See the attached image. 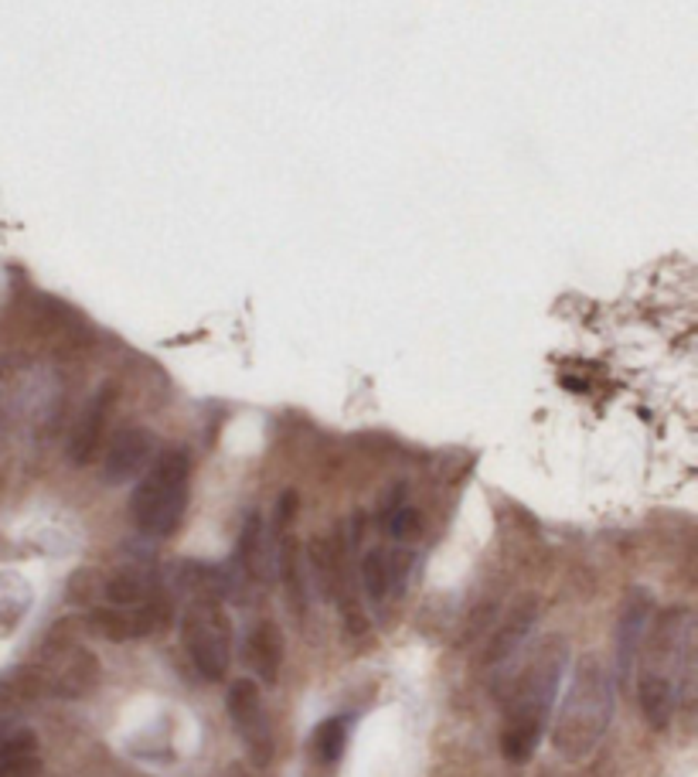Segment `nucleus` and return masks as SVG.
Segmentation results:
<instances>
[{"label": "nucleus", "instance_id": "f257e3e1", "mask_svg": "<svg viewBox=\"0 0 698 777\" xmlns=\"http://www.w3.org/2000/svg\"><path fill=\"white\" fill-rule=\"evenodd\" d=\"M637 703L650 729H665L681 699L691 693L695 672V621L688 611H665L637 648Z\"/></svg>", "mask_w": 698, "mask_h": 777}, {"label": "nucleus", "instance_id": "f03ea898", "mask_svg": "<svg viewBox=\"0 0 698 777\" xmlns=\"http://www.w3.org/2000/svg\"><path fill=\"white\" fill-rule=\"evenodd\" d=\"M569 665V645L566 637H545L535 648V655L519 672L515 685L507 693L504 709V729H501V754L511 764H525L555 709V696L563 689V675Z\"/></svg>", "mask_w": 698, "mask_h": 777}, {"label": "nucleus", "instance_id": "7ed1b4c3", "mask_svg": "<svg viewBox=\"0 0 698 777\" xmlns=\"http://www.w3.org/2000/svg\"><path fill=\"white\" fill-rule=\"evenodd\" d=\"M614 706L617 685L607 662L599 655H583L573 665L563 703H558V709H552V747L566 760H586L599 747V740L607 737Z\"/></svg>", "mask_w": 698, "mask_h": 777}, {"label": "nucleus", "instance_id": "20e7f679", "mask_svg": "<svg viewBox=\"0 0 698 777\" xmlns=\"http://www.w3.org/2000/svg\"><path fill=\"white\" fill-rule=\"evenodd\" d=\"M188 494H192L188 450L184 447L157 450L154 461L147 464V471L140 474L133 498H130V512H133L136 529L151 539L171 535L181 525L184 509H188Z\"/></svg>", "mask_w": 698, "mask_h": 777}, {"label": "nucleus", "instance_id": "39448f33", "mask_svg": "<svg viewBox=\"0 0 698 777\" xmlns=\"http://www.w3.org/2000/svg\"><path fill=\"white\" fill-rule=\"evenodd\" d=\"M181 637L202 678L222 682L232 665V624L215 593H195L181 614Z\"/></svg>", "mask_w": 698, "mask_h": 777}, {"label": "nucleus", "instance_id": "423d86ee", "mask_svg": "<svg viewBox=\"0 0 698 777\" xmlns=\"http://www.w3.org/2000/svg\"><path fill=\"white\" fill-rule=\"evenodd\" d=\"M225 709L232 719V729L239 734V740L246 744L249 757L256 767H266L273 760V726L263 706V693L256 678H236L228 685L225 696Z\"/></svg>", "mask_w": 698, "mask_h": 777}, {"label": "nucleus", "instance_id": "0eeeda50", "mask_svg": "<svg viewBox=\"0 0 698 777\" xmlns=\"http://www.w3.org/2000/svg\"><path fill=\"white\" fill-rule=\"evenodd\" d=\"M171 624V604L164 597H151L136 607H92L89 611V627L106 642H140V637L161 634Z\"/></svg>", "mask_w": 698, "mask_h": 777}, {"label": "nucleus", "instance_id": "6e6552de", "mask_svg": "<svg viewBox=\"0 0 698 777\" xmlns=\"http://www.w3.org/2000/svg\"><path fill=\"white\" fill-rule=\"evenodd\" d=\"M44 682V693H55L59 699H82L96 689L100 682V658L89 648L65 645L49 652V675L38 672Z\"/></svg>", "mask_w": 698, "mask_h": 777}, {"label": "nucleus", "instance_id": "1a4fd4ad", "mask_svg": "<svg viewBox=\"0 0 698 777\" xmlns=\"http://www.w3.org/2000/svg\"><path fill=\"white\" fill-rule=\"evenodd\" d=\"M154 437L144 427H126L120 430L106 453H103V481L106 484H126L133 478H140L147 471V464L154 461Z\"/></svg>", "mask_w": 698, "mask_h": 777}, {"label": "nucleus", "instance_id": "9d476101", "mask_svg": "<svg viewBox=\"0 0 698 777\" xmlns=\"http://www.w3.org/2000/svg\"><path fill=\"white\" fill-rule=\"evenodd\" d=\"M409 553H386V550H371L365 553L361 560V590H365V597L371 604H386V597L392 590L402 586L406 580V570H409Z\"/></svg>", "mask_w": 698, "mask_h": 777}, {"label": "nucleus", "instance_id": "9b49d317", "mask_svg": "<svg viewBox=\"0 0 698 777\" xmlns=\"http://www.w3.org/2000/svg\"><path fill=\"white\" fill-rule=\"evenodd\" d=\"M284 655H287V642L284 631H279L273 621H263L249 631L246 637V665L253 668V675L263 685H276L279 668H284Z\"/></svg>", "mask_w": 698, "mask_h": 777}, {"label": "nucleus", "instance_id": "f8f14e48", "mask_svg": "<svg viewBox=\"0 0 698 777\" xmlns=\"http://www.w3.org/2000/svg\"><path fill=\"white\" fill-rule=\"evenodd\" d=\"M110 406H113V396L110 389L96 392L92 396V402L85 406V413L79 417L75 430H72V440H69V461L72 464H89L92 457H96L100 450V437L106 430V417H110Z\"/></svg>", "mask_w": 698, "mask_h": 777}, {"label": "nucleus", "instance_id": "ddd939ff", "mask_svg": "<svg viewBox=\"0 0 698 777\" xmlns=\"http://www.w3.org/2000/svg\"><path fill=\"white\" fill-rule=\"evenodd\" d=\"M38 770V737L24 726L0 723V777H31Z\"/></svg>", "mask_w": 698, "mask_h": 777}, {"label": "nucleus", "instance_id": "4468645a", "mask_svg": "<svg viewBox=\"0 0 698 777\" xmlns=\"http://www.w3.org/2000/svg\"><path fill=\"white\" fill-rule=\"evenodd\" d=\"M535 621H538L535 601H525L519 611H511V614H507V624L494 634V642H491V648H487V665H504V662L515 658V655L522 652V645L532 637Z\"/></svg>", "mask_w": 698, "mask_h": 777}, {"label": "nucleus", "instance_id": "2eb2a0df", "mask_svg": "<svg viewBox=\"0 0 698 777\" xmlns=\"http://www.w3.org/2000/svg\"><path fill=\"white\" fill-rule=\"evenodd\" d=\"M103 597H106L110 607H136V604L157 597V593H154L151 573H144V570H120L116 576L106 580Z\"/></svg>", "mask_w": 698, "mask_h": 777}, {"label": "nucleus", "instance_id": "dca6fc26", "mask_svg": "<svg viewBox=\"0 0 698 777\" xmlns=\"http://www.w3.org/2000/svg\"><path fill=\"white\" fill-rule=\"evenodd\" d=\"M279 573H284V593H287V604L297 614V621L307 617V580L300 570V553L294 539L279 542Z\"/></svg>", "mask_w": 698, "mask_h": 777}, {"label": "nucleus", "instance_id": "f3484780", "mask_svg": "<svg viewBox=\"0 0 698 777\" xmlns=\"http://www.w3.org/2000/svg\"><path fill=\"white\" fill-rule=\"evenodd\" d=\"M345 747H348V719L345 716H331L314 729V757L324 767H338V760L345 757Z\"/></svg>", "mask_w": 698, "mask_h": 777}, {"label": "nucleus", "instance_id": "a211bd4d", "mask_svg": "<svg viewBox=\"0 0 698 777\" xmlns=\"http://www.w3.org/2000/svg\"><path fill=\"white\" fill-rule=\"evenodd\" d=\"M617 637H620V672H630L634 655H637V648H640V642H644V614H640L637 607L627 611V617H624Z\"/></svg>", "mask_w": 698, "mask_h": 777}, {"label": "nucleus", "instance_id": "6ab92c4d", "mask_svg": "<svg viewBox=\"0 0 698 777\" xmlns=\"http://www.w3.org/2000/svg\"><path fill=\"white\" fill-rule=\"evenodd\" d=\"M259 545H263V522H259V515H249V522L243 529V539H239L236 560L253 580L259 576Z\"/></svg>", "mask_w": 698, "mask_h": 777}, {"label": "nucleus", "instance_id": "aec40b11", "mask_svg": "<svg viewBox=\"0 0 698 777\" xmlns=\"http://www.w3.org/2000/svg\"><path fill=\"white\" fill-rule=\"evenodd\" d=\"M386 529H389L399 542L415 539V535H419V512L409 509V505H392V512L386 515Z\"/></svg>", "mask_w": 698, "mask_h": 777}]
</instances>
